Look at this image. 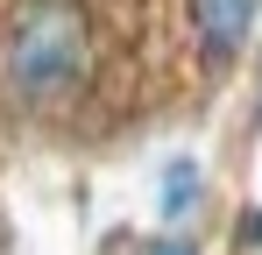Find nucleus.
Segmentation results:
<instances>
[{
    "instance_id": "obj_1",
    "label": "nucleus",
    "mask_w": 262,
    "mask_h": 255,
    "mask_svg": "<svg viewBox=\"0 0 262 255\" xmlns=\"http://www.w3.org/2000/svg\"><path fill=\"white\" fill-rule=\"evenodd\" d=\"M92 71V14L85 0H14L7 29H0V78L7 92L29 107V114H50L64 107Z\"/></svg>"
},
{
    "instance_id": "obj_2",
    "label": "nucleus",
    "mask_w": 262,
    "mask_h": 255,
    "mask_svg": "<svg viewBox=\"0 0 262 255\" xmlns=\"http://www.w3.org/2000/svg\"><path fill=\"white\" fill-rule=\"evenodd\" d=\"M255 22H262V0H191V42L213 71H227L248 50Z\"/></svg>"
},
{
    "instance_id": "obj_3",
    "label": "nucleus",
    "mask_w": 262,
    "mask_h": 255,
    "mask_svg": "<svg viewBox=\"0 0 262 255\" xmlns=\"http://www.w3.org/2000/svg\"><path fill=\"white\" fill-rule=\"evenodd\" d=\"M206 206V163L199 156H163L156 163V220L163 234H184V220Z\"/></svg>"
},
{
    "instance_id": "obj_4",
    "label": "nucleus",
    "mask_w": 262,
    "mask_h": 255,
    "mask_svg": "<svg viewBox=\"0 0 262 255\" xmlns=\"http://www.w3.org/2000/svg\"><path fill=\"white\" fill-rule=\"evenodd\" d=\"M234 248L262 255V206H248V213H241V227H234Z\"/></svg>"
},
{
    "instance_id": "obj_5",
    "label": "nucleus",
    "mask_w": 262,
    "mask_h": 255,
    "mask_svg": "<svg viewBox=\"0 0 262 255\" xmlns=\"http://www.w3.org/2000/svg\"><path fill=\"white\" fill-rule=\"evenodd\" d=\"M149 255H199V241H191V234H156Z\"/></svg>"
}]
</instances>
